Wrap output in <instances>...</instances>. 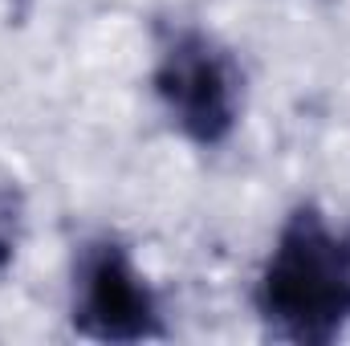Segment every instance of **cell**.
<instances>
[{
    "label": "cell",
    "mask_w": 350,
    "mask_h": 346,
    "mask_svg": "<svg viewBox=\"0 0 350 346\" xmlns=\"http://www.w3.org/2000/svg\"><path fill=\"white\" fill-rule=\"evenodd\" d=\"M257 314L285 343L326 346L350 322V232L318 204H297L261 265Z\"/></svg>",
    "instance_id": "cell-1"
},
{
    "label": "cell",
    "mask_w": 350,
    "mask_h": 346,
    "mask_svg": "<svg viewBox=\"0 0 350 346\" xmlns=\"http://www.w3.org/2000/svg\"><path fill=\"white\" fill-rule=\"evenodd\" d=\"M151 86L191 147H220L232 139L245 110V74L237 57L204 29L172 25L159 37Z\"/></svg>",
    "instance_id": "cell-2"
},
{
    "label": "cell",
    "mask_w": 350,
    "mask_h": 346,
    "mask_svg": "<svg viewBox=\"0 0 350 346\" xmlns=\"http://www.w3.org/2000/svg\"><path fill=\"white\" fill-rule=\"evenodd\" d=\"M74 330L94 343L163 338L159 297L114 237H94L74 257Z\"/></svg>",
    "instance_id": "cell-3"
},
{
    "label": "cell",
    "mask_w": 350,
    "mask_h": 346,
    "mask_svg": "<svg viewBox=\"0 0 350 346\" xmlns=\"http://www.w3.org/2000/svg\"><path fill=\"white\" fill-rule=\"evenodd\" d=\"M21 241H25V196L8 175H0V277L12 269Z\"/></svg>",
    "instance_id": "cell-4"
}]
</instances>
